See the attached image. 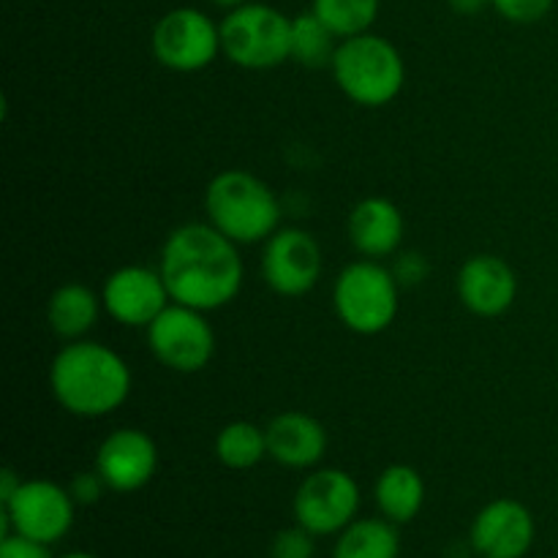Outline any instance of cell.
<instances>
[{"label": "cell", "mask_w": 558, "mask_h": 558, "mask_svg": "<svg viewBox=\"0 0 558 558\" xmlns=\"http://www.w3.org/2000/svg\"><path fill=\"white\" fill-rule=\"evenodd\" d=\"M447 5H450L456 14L461 16H474L480 14V11H485L490 5V0H447Z\"/></svg>", "instance_id": "f546056e"}, {"label": "cell", "mask_w": 558, "mask_h": 558, "mask_svg": "<svg viewBox=\"0 0 558 558\" xmlns=\"http://www.w3.org/2000/svg\"><path fill=\"white\" fill-rule=\"evenodd\" d=\"M381 0H314L311 11L336 33L338 38H352L368 33L379 16Z\"/></svg>", "instance_id": "603a6c76"}, {"label": "cell", "mask_w": 558, "mask_h": 558, "mask_svg": "<svg viewBox=\"0 0 558 558\" xmlns=\"http://www.w3.org/2000/svg\"><path fill=\"white\" fill-rule=\"evenodd\" d=\"M129 363L98 341H69L49 365V390L69 414L101 420L118 412L131 396Z\"/></svg>", "instance_id": "7a4b0ae2"}, {"label": "cell", "mask_w": 558, "mask_h": 558, "mask_svg": "<svg viewBox=\"0 0 558 558\" xmlns=\"http://www.w3.org/2000/svg\"><path fill=\"white\" fill-rule=\"evenodd\" d=\"M428 272H430V265L420 251H403V254L398 251L396 254V262H392V276H396V281L401 283V289L420 287V283L428 278Z\"/></svg>", "instance_id": "484cf974"}, {"label": "cell", "mask_w": 558, "mask_h": 558, "mask_svg": "<svg viewBox=\"0 0 558 558\" xmlns=\"http://www.w3.org/2000/svg\"><path fill=\"white\" fill-rule=\"evenodd\" d=\"M267 456L287 469L319 466L327 452V430L305 412H281L265 425Z\"/></svg>", "instance_id": "e0dca14e"}, {"label": "cell", "mask_w": 558, "mask_h": 558, "mask_svg": "<svg viewBox=\"0 0 558 558\" xmlns=\"http://www.w3.org/2000/svg\"><path fill=\"white\" fill-rule=\"evenodd\" d=\"M104 303L101 294L85 283H63L47 300V325L60 341H82L98 325Z\"/></svg>", "instance_id": "ac0fdd59"}, {"label": "cell", "mask_w": 558, "mask_h": 558, "mask_svg": "<svg viewBox=\"0 0 558 558\" xmlns=\"http://www.w3.org/2000/svg\"><path fill=\"white\" fill-rule=\"evenodd\" d=\"M213 5H218V9H238V5H243V3H248V0H210Z\"/></svg>", "instance_id": "4dcf8cb0"}, {"label": "cell", "mask_w": 558, "mask_h": 558, "mask_svg": "<svg viewBox=\"0 0 558 558\" xmlns=\"http://www.w3.org/2000/svg\"><path fill=\"white\" fill-rule=\"evenodd\" d=\"M153 58L178 74H196L221 54V25L205 11L180 5L153 25Z\"/></svg>", "instance_id": "52a82bcc"}, {"label": "cell", "mask_w": 558, "mask_h": 558, "mask_svg": "<svg viewBox=\"0 0 558 558\" xmlns=\"http://www.w3.org/2000/svg\"><path fill=\"white\" fill-rule=\"evenodd\" d=\"M172 303L196 311L227 308L238 300L245 281V265L240 245L218 232L210 221L183 223L163 240L161 262Z\"/></svg>", "instance_id": "6da1fadb"}, {"label": "cell", "mask_w": 558, "mask_h": 558, "mask_svg": "<svg viewBox=\"0 0 558 558\" xmlns=\"http://www.w3.org/2000/svg\"><path fill=\"white\" fill-rule=\"evenodd\" d=\"M316 556V537L308 529L298 526L281 529V532L272 537L270 545V558H314Z\"/></svg>", "instance_id": "cb8c5ba5"}, {"label": "cell", "mask_w": 558, "mask_h": 558, "mask_svg": "<svg viewBox=\"0 0 558 558\" xmlns=\"http://www.w3.org/2000/svg\"><path fill=\"white\" fill-rule=\"evenodd\" d=\"M319 240L300 227H281L262 251V278L281 298H303L322 278Z\"/></svg>", "instance_id": "8fae6325"}, {"label": "cell", "mask_w": 558, "mask_h": 558, "mask_svg": "<svg viewBox=\"0 0 558 558\" xmlns=\"http://www.w3.org/2000/svg\"><path fill=\"white\" fill-rule=\"evenodd\" d=\"M60 558H98V556H93V554H65Z\"/></svg>", "instance_id": "1f68e13d"}, {"label": "cell", "mask_w": 558, "mask_h": 558, "mask_svg": "<svg viewBox=\"0 0 558 558\" xmlns=\"http://www.w3.org/2000/svg\"><path fill=\"white\" fill-rule=\"evenodd\" d=\"M76 501L69 488L52 480H22L20 490L3 505V537L22 534L44 545H54L74 526Z\"/></svg>", "instance_id": "30bf717a"}, {"label": "cell", "mask_w": 558, "mask_h": 558, "mask_svg": "<svg viewBox=\"0 0 558 558\" xmlns=\"http://www.w3.org/2000/svg\"><path fill=\"white\" fill-rule=\"evenodd\" d=\"M349 243L354 245L363 259H387L401 251L403 232H407V221H403L401 207L387 196H365L352 207L347 221Z\"/></svg>", "instance_id": "2e32d148"}, {"label": "cell", "mask_w": 558, "mask_h": 558, "mask_svg": "<svg viewBox=\"0 0 558 558\" xmlns=\"http://www.w3.org/2000/svg\"><path fill=\"white\" fill-rule=\"evenodd\" d=\"M221 54L245 71H270L292 60V16L267 3L229 9L221 22Z\"/></svg>", "instance_id": "8992f818"}, {"label": "cell", "mask_w": 558, "mask_h": 558, "mask_svg": "<svg viewBox=\"0 0 558 558\" xmlns=\"http://www.w3.org/2000/svg\"><path fill=\"white\" fill-rule=\"evenodd\" d=\"M456 289L469 314L480 319H496L515 303L518 276L501 256L474 254L458 270Z\"/></svg>", "instance_id": "9a60e30c"}, {"label": "cell", "mask_w": 558, "mask_h": 558, "mask_svg": "<svg viewBox=\"0 0 558 558\" xmlns=\"http://www.w3.org/2000/svg\"><path fill=\"white\" fill-rule=\"evenodd\" d=\"M537 523L518 499H494L474 515L469 543L483 558H523L532 550Z\"/></svg>", "instance_id": "5bb4252c"}, {"label": "cell", "mask_w": 558, "mask_h": 558, "mask_svg": "<svg viewBox=\"0 0 558 558\" xmlns=\"http://www.w3.org/2000/svg\"><path fill=\"white\" fill-rule=\"evenodd\" d=\"M104 311L123 327H147L167 305H172L161 270L145 265H125L109 272L101 287Z\"/></svg>", "instance_id": "7c38bea8"}, {"label": "cell", "mask_w": 558, "mask_h": 558, "mask_svg": "<svg viewBox=\"0 0 558 558\" xmlns=\"http://www.w3.org/2000/svg\"><path fill=\"white\" fill-rule=\"evenodd\" d=\"M556 0H490V9L507 22L515 25H534V22L545 20L554 9Z\"/></svg>", "instance_id": "d4e9b609"}, {"label": "cell", "mask_w": 558, "mask_h": 558, "mask_svg": "<svg viewBox=\"0 0 558 558\" xmlns=\"http://www.w3.org/2000/svg\"><path fill=\"white\" fill-rule=\"evenodd\" d=\"M216 458L232 472H248L267 456V430L251 420H232L216 436Z\"/></svg>", "instance_id": "44dd1931"}, {"label": "cell", "mask_w": 558, "mask_h": 558, "mask_svg": "<svg viewBox=\"0 0 558 558\" xmlns=\"http://www.w3.org/2000/svg\"><path fill=\"white\" fill-rule=\"evenodd\" d=\"M20 485L22 477H16L14 469H3V474H0V505H5L20 490Z\"/></svg>", "instance_id": "f1b7e54d"}, {"label": "cell", "mask_w": 558, "mask_h": 558, "mask_svg": "<svg viewBox=\"0 0 558 558\" xmlns=\"http://www.w3.org/2000/svg\"><path fill=\"white\" fill-rule=\"evenodd\" d=\"M360 499V485L352 474L336 466L314 469L294 494V523L308 529L314 537L341 534L357 521Z\"/></svg>", "instance_id": "9c48e42d"}, {"label": "cell", "mask_w": 558, "mask_h": 558, "mask_svg": "<svg viewBox=\"0 0 558 558\" xmlns=\"http://www.w3.org/2000/svg\"><path fill=\"white\" fill-rule=\"evenodd\" d=\"M96 472L114 494H136L158 472V445L142 428H118L96 450Z\"/></svg>", "instance_id": "4fadbf2b"}, {"label": "cell", "mask_w": 558, "mask_h": 558, "mask_svg": "<svg viewBox=\"0 0 558 558\" xmlns=\"http://www.w3.org/2000/svg\"><path fill=\"white\" fill-rule=\"evenodd\" d=\"M207 221L238 245L267 243L281 229L276 191L248 169H223L205 189Z\"/></svg>", "instance_id": "3957f363"}, {"label": "cell", "mask_w": 558, "mask_h": 558, "mask_svg": "<svg viewBox=\"0 0 558 558\" xmlns=\"http://www.w3.org/2000/svg\"><path fill=\"white\" fill-rule=\"evenodd\" d=\"M145 332L153 357L174 374H199L216 357V330L205 311L172 303Z\"/></svg>", "instance_id": "ba28073f"}, {"label": "cell", "mask_w": 558, "mask_h": 558, "mask_svg": "<svg viewBox=\"0 0 558 558\" xmlns=\"http://www.w3.org/2000/svg\"><path fill=\"white\" fill-rule=\"evenodd\" d=\"M330 71L338 90L365 109L387 107L401 96L407 85L403 54L390 38L371 31L341 38Z\"/></svg>", "instance_id": "277c9868"}, {"label": "cell", "mask_w": 558, "mask_h": 558, "mask_svg": "<svg viewBox=\"0 0 558 558\" xmlns=\"http://www.w3.org/2000/svg\"><path fill=\"white\" fill-rule=\"evenodd\" d=\"M374 499L381 518L398 523H409L420 515L425 505V483L420 472L407 463H392L376 477Z\"/></svg>", "instance_id": "d6986e66"}, {"label": "cell", "mask_w": 558, "mask_h": 558, "mask_svg": "<svg viewBox=\"0 0 558 558\" xmlns=\"http://www.w3.org/2000/svg\"><path fill=\"white\" fill-rule=\"evenodd\" d=\"M338 36L314 14L292 16V60L305 69H330L338 49Z\"/></svg>", "instance_id": "7402d4cb"}, {"label": "cell", "mask_w": 558, "mask_h": 558, "mask_svg": "<svg viewBox=\"0 0 558 558\" xmlns=\"http://www.w3.org/2000/svg\"><path fill=\"white\" fill-rule=\"evenodd\" d=\"M401 537L396 523L387 518H360L336 539L332 558H398Z\"/></svg>", "instance_id": "ffe728a7"}, {"label": "cell", "mask_w": 558, "mask_h": 558, "mask_svg": "<svg viewBox=\"0 0 558 558\" xmlns=\"http://www.w3.org/2000/svg\"><path fill=\"white\" fill-rule=\"evenodd\" d=\"M104 490H109V488H107V483H104L101 474H98L96 469H93V472L74 474V480L69 483L71 499H74L80 507L96 505V501L104 496Z\"/></svg>", "instance_id": "4316f807"}, {"label": "cell", "mask_w": 558, "mask_h": 558, "mask_svg": "<svg viewBox=\"0 0 558 558\" xmlns=\"http://www.w3.org/2000/svg\"><path fill=\"white\" fill-rule=\"evenodd\" d=\"M332 308L338 322L354 336H381L398 319L401 283L392 276V267L376 259H357L338 272Z\"/></svg>", "instance_id": "5b68a950"}, {"label": "cell", "mask_w": 558, "mask_h": 558, "mask_svg": "<svg viewBox=\"0 0 558 558\" xmlns=\"http://www.w3.org/2000/svg\"><path fill=\"white\" fill-rule=\"evenodd\" d=\"M0 558H54V556L49 554V545L11 532L5 534V537H0Z\"/></svg>", "instance_id": "83f0119b"}]
</instances>
